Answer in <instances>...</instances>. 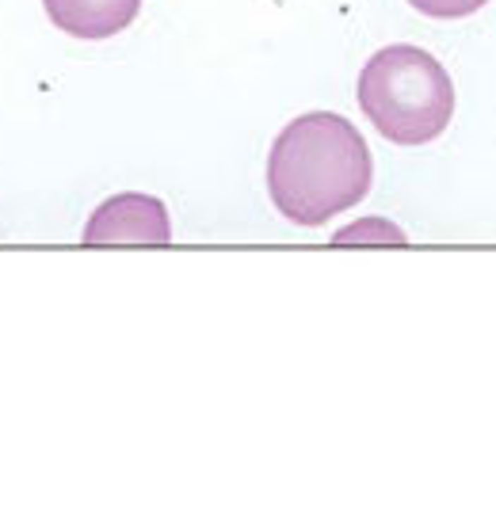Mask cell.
<instances>
[{"label": "cell", "mask_w": 496, "mask_h": 507, "mask_svg": "<svg viewBox=\"0 0 496 507\" xmlns=\"http://www.w3.org/2000/svg\"><path fill=\"white\" fill-rule=\"evenodd\" d=\"M370 149L344 115L310 111L283 126L267 157V195L294 225H325L370 191Z\"/></svg>", "instance_id": "6da1fadb"}, {"label": "cell", "mask_w": 496, "mask_h": 507, "mask_svg": "<svg viewBox=\"0 0 496 507\" xmlns=\"http://www.w3.org/2000/svg\"><path fill=\"white\" fill-rule=\"evenodd\" d=\"M359 107L393 145H428L454 115V84L420 46H386L359 73Z\"/></svg>", "instance_id": "7a4b0ae2"}, {"label": "cell", "mask_w": 496, "mask_h": 507, "mask_svg": "<svg viewBox=\"0 0 496 507\" xmlns=\"http://www.w3.org/2000/svg\"><path fill=\"white\" fill-rule=\"evenodd\" d=\"M172 240V221L161 199L153 195H115L84 225V244H168Z\"/></svg>", "instance_id": "3957f363"}, {"label": "cell", "mask_w": 496, "mask_h": 507, "mask_svg": "<svg viewBox=\"0 0 496 507\" xmlns=\"http://www.w3.org/2000/svg\"><path fill=\"white\" fill-rule=\"evenodd\" d=\"M58 31L80 42H104L126 31L142 12V0H42Z\"/></svg>", "instance_id": "277c9868"}, {"label": "cell", "mask_w": 496, "mask_h": 507, "mask_svg": "<svg viewBox=\"0 0 496 507\" xmlns=\"http://www.w3.org/2000/svg\"><path fill=\"white\" fill-rule=\"evenodd\" d=\"M332 240L336 244H405V233L386 218H363L348 225V229H340Z\"/></svg>", "instance_id": "5b68a950"}, {"label": "cell", "mask_w": 496, "mask_h": 507, "mask_svg": "<svg viewBox=\"0 0 496 507\" xmlns=\"http://www.w3.org/2000/svg\"><path fill=\"white\" fill-rule=\"evenodd\" d=\"M416 12L432 16V20H462V16L481 12L489 0H409Z\"/></svg>", "instance_id": "8992f818"}]
</instances>
